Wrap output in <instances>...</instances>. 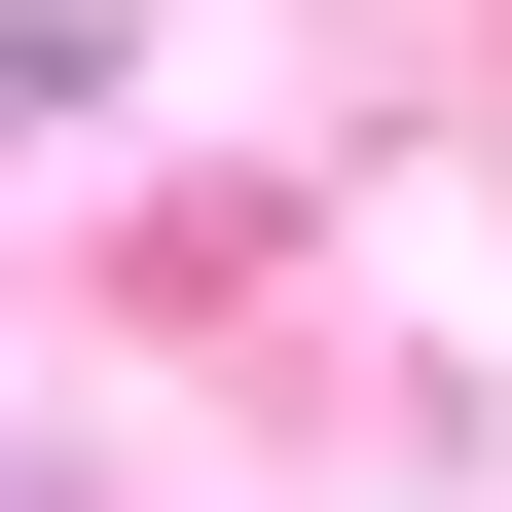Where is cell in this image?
Here are the masks:
<instances>
[{"label": "cell", "mask_w": 512, "mask_h": 512, "mask_svg": "<svg viewBox=\"0 0 512 512\" xmlns=\"http://www.w3.org/2000/svg\"><path fill=\"white\" fill-rule=\"evenodd\" d=\"M37 110H110V0H0V147H37Z\"/></svg>", "instance_id": "cell-1"}]
</instances>
